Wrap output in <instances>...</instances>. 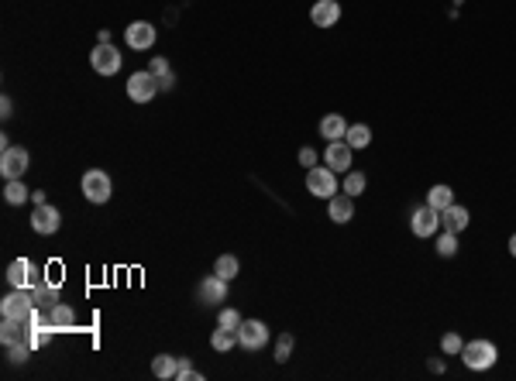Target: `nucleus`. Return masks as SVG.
I'll use <instances>...</instances> for the list:
<instances>
[{"instance_id":"obj_1","label":"nucleus","mask_w":516,"mask_h":381,"mask_svg":"<svg viewBox=\"0 0 516 381\" xmlns=\"http://www.w3.org/2000/svg\"><path fill=\"white\" fill-rule=\"evenodd\" d=\"M461 361H465V367H472V371H489V367L499 361V350L492 340H468L461 347Z\"/></svg>"},{"instance_id":"obj_2","label":"nucleus","mask_w":516,"mask_h":381,"mask_svg":"<svg viewBox=\"0 0 516 381\" xmlns=\"http://www.w3.org/2000/svg\"><path fill=\"white\" fill-rule=\"evenodd\" d=\"M80 189H83V196H86L90 203L103 207V203L114 196V182H110V175H107L103 169H90V172H83Z\"/></svg>"},{"instance_id":"obj_3","label":"nucleus","mask_w":516,"mask_h":381,"mask_svg":"<svg viewBox=\"0 0 516 381\" xmlns=\"http://www.w3.org/2000/svg\"><path fill=\"white\" fill-rule=\"evenodd\" d=\"M306 189H310V196H317V199H331V196H338V172L327 169V165H314V169H306Z\"/></svg>"},{"instance_id":"obj_4","label":"nucleus","mask_w":516,"mask_h":381,"mask_svg":"<svg viewBox=\"0 0 516 381\" xmlns=\"http://www.w3.org/2000/svg\"><path fill=\"white\" fill-rule=\"evenodd\" d=\"M35 309V299H31V288H14L11 296H4L0 303V316H11V320H24L28 326V316Z\"/></svg>"},{"instance_id":"obj_5","label":"nucleus","mask_w":516,"mask_h":381,"mask_svg":"<svg viewBox=\"0 0 516 381\" xmlns=\"http://www.w3.org/2000/svg\"><path fill=\"white\" fill-rule=\"evenodd\" d=\"M28 165H31V155H28V148H21V145H7L4 155H0V175H4V179H21V175L28 172Z\"/></svg>"},{"instance_id":"obj_6","label":"nucleus","mask_w":516,"mask_h":381,"mask_svg":"<svg viewBox=\"0 0 516 381\" xmlns=\"http://www.w3.org/2000/svg\"><path fill=\"white\" fill-rule=\"evenodd\" d=\"M159 76L155 73H148V69H141V73H131L128 79V96L135 100V103H148V100H155L159 93Z\"/></svg>"},{"instance_id":"obj_7","label":"nucleus","mask_w":516,"mask_h":381,"mask_svg":"<svg viewBox=\"0 0 516 381\" xmlns=\"http://www.w3.org/2000/svg\"><path fill=\"white\" fill-rule=\"evenodd\" d=\"M437 227H440V210H434L430 203H420L410 213V230L413 237H434Z\"/></svg>"},{"instance_id":"obj_8","label":"nucleus","mask_w":516,"mask_h":381,"mask_svg":"<svg viewBox=\"0 0 516 381\" xmlns=\"http://www.w3.org/2000/svg\"><path fill=\"white\" fill-rule=\"evenodd\" d=\"M324 165L334 169L338 175L341 172H351V165H355V148H351L348 141H327V148H324Z\"/></svg>"},{"instance_id":"obj_9","label":"nucleus","mask_w":516,"mask_h":381,"mask_svg":"<svg viewBox=\"0 0 516 381\" xmlns=\"http://www.w3.org/2000/svg\"><path fill=\"white\" fill-rule=\"evenodd\" d=\"M155 38H159V28L148 24V21H131L128 31H124V41H128L135 52H148V48L155 45Z\"/></svg>"},{"instance_id":"obj_10","label":"nucleus","mask_w":516,"mask_h":381,"mask_svg":"<svg viewBox=\"0 0 516 381\" xmlns=\"http://www.w3.org/2000/svg\"><path fill=\"white\" fill-rule=\"evenodd\" d=\"M90 66H93V73H100V76H114V73H120V52L107 41V45H100L90 52Z\"/></svg>"},{"instance_id":"obj_11","label":"nucleus","mask_w":516,"mask_h":381,"mask_svg":"<svg viewBox=\"0 0 516 381\" xmlns=\"http://www.w3.org/2000/svg\"><path fill=\"white\" fill-rule=\"evenodd\" d=\"M238 343L244 350H262L269 343V326L262 320H241L238 326Z\"/></svg>"},{"instance_id":"obj_12","label":"nucleus","mask_w":516,"mask_h":381,"mask_svg":"<svg viewBox=\"0 0 516 381\" xmlns=\"http://www.w3.org/2000/svg\"><path fill=\"white\" fill-rule=\"evenodd\" d=\"M59 227H62V213L56 210L52 203H41V207H35V213H31V230H35V234L48 237V234H56Z\"/></svg>"},{"instance_id":"obj_13","label":"nucleus","mask_w":516,"mask_h":381,"mask_svg":"<svg viewBox=\"0 0 516 381\" xmlns=\"http://www.w3.org/2000/svg\"><path fill=\"white\" fill-rule=\"evenodd\" d=\"M224 299H227V278H220L217 271L207 275V278L200 282V303L214 306V303H224Z\"/></svg>"},{"instance_id":"obj_14","label":"nucleus","mask_w":516,"mask_h":381,"mask_svg":"<svg viewBox=\"0 0 516 381\" xmlns=\"http://www.w3.org/2000/svg\"><path fill=\"white\" fill-rule=\"evenodd\" d=\"M310 21H314L317 28H334L341 21V4L338 0H317V4L310 7Z\"/></svg>"},{"instance_id":"obj_15","label":"nucleus","mask_w":516,"mask_h":381,"mask_svg":"<svg viewBox=\"0 0 516 381\" xmlns=\"http://www.w3.org/2000/svg\"><path fill=\"white\" fill-rule=\"evenodd\" d=\"M327 216L334 220V224H351L355 220V199L344 192V196H331L327 199Z\"/></svg>"},{"instance_id":"obj_16","label":"nucleus","mask_w":516,"mask_h":381,"mask_svg":"<svg viewBox=\"0 0 516 381\" xmlns=\"http://www.w3.org/2000/svg\"><path fill=\"white\" fill-rule=\"evenodd\" d=\"M468 210L465 207H458V203H451L448 210H440V227L444 230H451V234H461V230L468 227Z\"/></svg>"},{"instance_id":"obj_17","label":"nucleus","mask_w":516,"mask_h":381,"mask_svg":"<svg viewBox=\"0 0 516 381\" xmlns=\"http://www.w3.org/2000/svg\"><path fill=\"white\" fill-rule=\"evenodd\" d=\"M320 137H327V141H344V134H348V120L341 114H327L320 120Z\"/></svg>"},{"instance_id":"obj_18","label":"nucleus","mask_w":516,"mask_h":381,"mask_svg":"<svg viewBox=\"0 0 516 381\" xmlns=\"http://www.w3.org/2000/svg\"><path fill=\"white\" fill-rule=\"evenodd\" d=\"M28 278H31V261L28 258H18L7 265V282L11 288H28Z\"/></svg>"},{"instance_id":"obj_19","label":"nucleus","mask_w":516,"mask_h":381,"mask_svg":"<svg viewBox=\"0 0 516 381\" xmlns=\"http://www.w3.org/2000/svg\"><path fill=\"white\" fill-rule=\"evenodd\" d=\"M24 337H28V326H24V320H11V316H4V326H0V340H4V347L24 340Z\"/></svg>"},{"instance_id":"obj_20","label":"nucleus","mask_w":516,"mask_h":381,"mask_svg":"<svg viewBox=\"0 0 516 381\" xmlns=\"http://www.w3.org/2000/svg\"><path fill=\"white\" fill-rule=\"evenodd\" d=\"M48 320H52V330H73L76 326V313L66 303H56L48 309Z\"/></svg>"},{"instance_id":"obj_21","label":"nucleus","mask_w":516,"mask_h":381,"mask_svg":"<svg viewBox=\"0 0 516 381\" xmlns=\"http://www.w3.org/2000/svg\"><path fill=\"white\" fill-rule=\"evenodd\" d=\"M31 299H35V306H38V309H52V306L59 303V286H56V282H52V286H48V282H41L38 288H31Z\"/></svg>"},{"instance_id":"obj_22","label":"nucleus","mask_w":516,"mask_h":381,"mask_svg":"<svg viewBox=\"0 0 516 381\" xmlns=\"http://www.w3.org/2000/svg\"><path fill=\"white\" fill-rule=\"evenodd\" d=\"M427 203H430L434 210H448V207L455 203V189L444 186V182H437V186H430V192H427Z\"/></svg>"},{"instance_id":"obj_23","label":"nucleus","mask_w":516,"mask_h":381,"mask_svg":"<svg viewBox=\"0 0 516 381\" xmlns=\"http://www.w3.org/2000/svg\"><path fill=\"white\" fill-rule=\"evenodd\" d=\"M28 196H31V189H28L21 179H7V186H4V203H7V207H21Z\"/></svg>"},{"instance_id":"obj_24","label":"nucleus","mask_w":516,"mask_h":381,"mask_svg":"<svg viewBox=\"0 0 516 381\" xmlns=\"http://www.w3.org/2000/svg\"><path fill=\"white\" fill-rule=\"evenodd\" d=\"M344 141H348L355 152L358 148H368V145H372V127H368V124H351L348 134H344Z\"/></svg>"},{"instance_id":"obj_25","label":"nucleus","mask_w":516,"mask_h":381,"mask_svg":"<svg viewBox=\"0 0 516 381\" xmlns=\"http://www.w3.org/2000/svg\"><path fill=\"white\" fill-rule=\"evenodd\" d=\"M210 347L214 350H231V347H238V330H227V326H217L214 333H210Z\"/></svg>"},{"instance_id":"obj_26","label":"nucleus","mask_w":516,"mask_h":381,"mask_svg":"<svg viewBox=\"0 0 516 381\" xmlns=\"http://www.w3.org/2000/svg\"><path fill=\"white\" fill-rule=\"evenodd\" d=\"M365 186H368V179H365V172H344V182H341V192H348L351 199H358L361 192H365Z\"/></svg>"},{"instance_id":"obj_27","label":"nucleus","mask_w":516,"mask_h":381,"mask_svg":"<svg viewBox=\"0 0 516 381\" xmlns=\"http://www.w3.org/2000/svg\"><path fill=\"white\" fill-rule=\"evenodd\" d=\"M176 367H179V357H169V354L152 357V375L155 378H176Z\"/></svg>"},{"instance_id":"obj_28","label":"nucleus","mask_w":516,"mask_h":381,"mask_svg":"<svg viewBox=\"0 0 516 381\" xmlns=\"http://www.w3.org/2000/svg\"><path fill=\"white\" fill-rule=\"evenodd\" d=\"M214 271H217L220 278H227V282H231V278L241 271V261L234 258V254H220L217 261H214Z\"/></svg>"},{"instance_id":"obj_29","label":"nucleus","mask_w":516,"mask_h":381,"mask_svg":"<svg viewBox=\"0 0 516 381\" xmlns=\"http://www.w3.org/2000/svg\"><path fill=\"white\" fill-rule=\"evenodd\" d=\"M293 347H296V337L293 333H279L276 340V364H286L293 357Z\"/></svg>"},{"instance_id":"obj_30","label":"nucleus","mask_w":516,"mask_h":381,"mask_svg":"<svg viewBox=\"0 0 516 381\" xmlns=\"http://www.w3.org/2000/svg\"><path fill=\"white\" fill-rule=\"evenodd\" d=\"M437 254H440V258H455L458 254V234H451V230H444V234H440V237H437Z\"/></svg>"},{"instance_id":"obj_31","label":"nucleus","mask_w":516,"mask_h":381,"mask_svg":"<svg viewBox=\"0 0 516 381\" xmlns=\"http://www.w3.org/2000/svg\"><path fill=\"white\" fill-rule=\"evenodd\" d=\"M217 326L238 330V326H241V313H238V309H231V306H224V309L217 313Z\"/></svg>"},{"instance_id":"obj_32","label":"nucleus","mask_w":516,"mask_h":381,"mask_svg":"<svg viewBox=\"0 0 516 381\" xmlns=\"http://www.w3.org/2000/svg\"><path fill=\"white\" fill-rule=\"evenodd\" d=\"M28 354H31V343H28V340H18V343H11V347H7V357H11L14 364H24V361H28Z\"/></svg>"},{"instance_id":"obj_33","label":"nucleus","mask_w":516,"mask_h":381,"mask_svg":"<svg viewBox=\"0 0 516 381\" xmlns=\"http://www.w3.org/2000/svg\"><path fill=\"white\" fill-rule=\"evenodd\" d=\"M48 337H52V330L35 326V330H28V337H24V340L31 343V350H38V347H45V343H48Z\"/></svg>"},{"instance_id":"obj_34","label":"nucleus","mask_w":516,"mask_h":381,"mask_svg":"<svg viewBox=\"0 0 516 381\" xmlns=\"http://www.w3.org/2000/svg\"><path fill=\"white\" fill-rule=\"evenodd\" d=\"M461 347H465V343H461L458 333H444V337H440V350H444V354H461Z\"/></svg>"},{"instance_id":"obj_35","label":"nucleus","mask_w":516,"mask_h":381,"mask_svg":"<svg viewBox=\"0 0 516 381\" xmlns=\"http://www.w3.org/2000/svg\"><path fill=\"white\" fill-rule=\"evenodd\" d=\"M176 378L179 381H186V378H203V375H200L197 367H193V364H190V357H179V367H176Z\"/></svg>"},{"instance_id":"obj_36","label":"nucleus","mask_w":516,"mask_h":381,"mask_svg":"<svg viewBox=\"0 0 516 381\" xmlns=\"http://www.w3.org/2000/svg\"><path fill=\"white\" fill-rule=\"evenodd\" d=\"M148 73H155V76H169V58H162V56H155L152 58V66H148Z\"/></svg>"},{"instance_id":"obj_37","label":"nucleus","mask_w":516,"mask_h":381,"mask_svg":"<svg viewBox=\"0 0 516 381\" xmlns=\"http://www.w3.org/2000/svg\"><path fill=\"white\" fill-rule=\"evenodd\" d=\"M317 148H299V165H306V169H314L317 165Z\"/></svg>"},{"instance_id":"obj_38","label":"nucleus","mask_w":516,"mask_h":381,"mask_svg":"<svg viewBox=\"0 0 516 381\" xmlns=\"http://www.w3.org/2000/svg\"><path fill=\"white\" fill-rule=\"evenodd\" d=\"M0 114H4V117L14 114V103H11V96H4V100H0Z\"/></svg>"},{"instance_id":"obj_39","label":"nucleus","mask_w":516,"mask_h":381,"mask_svg":"<svg viewBox=\"0 0 516 381\" xmlns=\"http://www.w3.org/2000/svg\"><path fill=\"white\" fill-rule=\"evenodd\" d=\"M172 83H176V79H172V73H169V76H162V79H159V86H162V90H172Z\"/></svg>"},{"instance_id":"obj_40","label":"nucleus","mask_w":516,"mask_h":381,"mask_svg":"<svg viewBox=\"0 0 516 381\" xmlns=\"http://www.w3.org/2000/svg\"><path fill=\"white\" fill-rule=\"evenodd\" d=\"M510 254H513V258H516V234H513V237H510Z\"/></svg>"}]
</instances>
